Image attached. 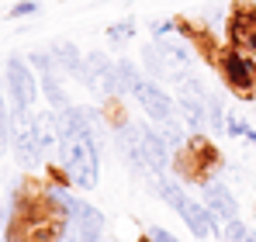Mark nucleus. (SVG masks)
<instances>
[{
  "mask_svg": "<svg viewBox=\"0 0 256 242\" xmlns=\"http://www.w3.org/2000/svg\"><path fill=\"white\" fill-rule=\"evenodd\" d=\"M7 90H10V104L14 108H32L38 97V80L32 73V66L21 56L7 59Z\"/></svg>",
  "mask_w": 256,
  "mask_h": 242,
  "instance_id": "nucleus-5",
  "label": "nucleus"
},
{
  "mask_svg": "<svg viewBox=\"0 0 256 242\" xmlns=\"http://www.w3.org/2000/svg\"><path fill=\"white\" fill-rule=\"evenodd\" d=\"M156 194H160L163 201L170 204V208L176 211V214H180V208L187 204V194H184V187H180L176 180H160V187H156Z\"/></svg>",
  "mask_w": 256,
  "mask_h": 242,
  "instance_id": "nucleus-16",
  "label": "nucleus"
},
{
  "mask_svg": "<svg viewBox=\"0 0 256 242\" xmlns=\"http://www.w3.org/2000/svg\"><path fill=\"white\" fill-rule=\"evenodd\" d=\"M80 83L94 97H118V62L108 59V52H90L84 56Z\"/></svg>",
  "mask_w": 256,
  "mask_h": 242,
  "instance_id": "nucleus-3",
  "label": "nucleus"
},
{
  "mask_svg": "<svg viewBox=\"0 0 256 242\" xmlns=\"http://www.w3.org/2000/svg\"><path fill=\"white\" fill-rule=\"evenodd\" d=\"M132 35H135V18H125V21H118V24L108 28V42L111 45H125Z\"/></svg>",
  "mask_w": 256,
  "mask_h": 242,
  "instance_id": "nucleus-18",
  "label": "nucleus"
},
{
  "mask_svg": "<svg viewBox=\"0 0 256 242\" xmlns=\"http://www.w3.org/2000/svg\"><path fill=\"white\" fill-rule=\"evenodd\" d=\"M38 10V4L35 0H21V4H14L10 7V18H28V14H35Z\"/></svg>",
  "mask_w": 256,
  "mask_h": 242,
  "instance_id": "nucleus-24",
  "label": "nucleus"
},
{
  "mask_svg": "<svg viewBox=\"0 0 256 242\" xmlns=\"http://www.w3.org/2000/svg\"><path fill=\"white\" fill-rule=\"evenodd\" d=\"M222 76L236 94L250 97L256 86V59H250L246 52H225L222 56Z\"/></svg>",
  "mask_w": 256,
  "mask_h": 242,
  "instance_id": "nucleus-6",
  "label": "nucleus"
},
{
  "mask_svg": "<svg viewBox=\"0 0 256 242\" xmlns=\"http://www.w3.org/2000/svg\"><path fill=\"white\" fill-rule=\"evenodd\" d=\"M149 242H180L173 232H166V228H160V225H152L149 228Z\"/></svg>",
  "mask_w": 256,
  "mask_h": 242,
  "instance_id": "nucleus-25",
  "label": "nucleus"
},
{
  "mask_svg": "<svg viewBox=\"0 0 256 242\" xmlns=\"http://www.w3.org/2000/svg\"><path fill=\"white\" fill-rule=\"evenodd\" d=\"M142 62H146V70H149L152 76H160V52H156V42L142 48Z\"/></svg>",
  "mask_w": 256,
  "mask_h": 242,
  "instance_id": "nucleus-22",
  "label": "nucleus"
},
{
  "mask_svg": "<svg viewBox=\"0 0 256 242\" xmlns=\"http://www.w3.org/2000/svg\"><path fill=\"white\" fill-rule=\"evenodd\" d=\"M204 208L218 214L222 222H232L239 218V201L232 198V190L225 184H204Z\"/></svg>",
  "mask_w": 256,
  "mask_h": 242,
  "instance_id": "nucleus-11",
  "label": "nucleus"
},
{
  "mask_svg": "<svg viewBox=\"0 0 256 242\" xmlns=\"http://www.w3.org/2000/svg\"><path fill=\"white\" fill-rule=\"evenodd\" d=\"M10 146L21 166H35L42 160V138H38V121L28 108H14L10 114Z\"/></svg>",
  "mask_w": 256,
  "mask_h": 242,
  "instance_id": "nucleus-2",
  "label": "nucleus"
},
{
  "mask_svg": "<svg viewBox=\"0 0 256 242\" xmlns=\"http://www.w3.org/2000/svg\"><path fill=\"white\" fill-rule=\"evenodd\" d=\"M225 132H228V135H236V138H246L250 124H246L242 118H236V114H232V118H225Z\"/></svg>",
  "mask_w": 256,
  "mask_h": 242,
  "instance_id": "nucleus-23",
  "label": "nucleus"
},
{
  "mask_svg": "<svg viewBox=\"0 0 256 242\" xmlns=\"http://www.w3.org/2000/svg\"><path fill=\"white\" fill-rule=\"evenodd\" d=\"M170 146H166V138L160 135V128H142V160L146 166L152 170V173H163L166 166H170Z\"/></svg>",
  "mask_w": 256,
  "mask_h": 242,
  "instance_id": "nucleus-9",
  "label": "nucleus"
},
{
  "mask_svg": "<svg viewBox=\"0 0 256 242\" xmlns=\"http://www.w3.org/2000/svg\"><path fill=\"white\" fill-rule=\"evenodd\" d=\"M38 138H42V149H52L56 142H59V118L52 114V111H45V114H38Z\"/></svg>",
  "mask_w": 256,
  "mask_h": 242,
  "instance_id": "nucleus-15",
  "label": "nucleus"
},
{
  "mask_svg": "<svg viewBox=\"0 0 256 242\" xmlns=\"http://www.w3.org/2000/svg\"><path fill=\"white\" fill-rule=\"evenodd\" d=\"M7 146H10V114H7V104L0 97V156H4Z\"/></svg>",
  "mask_w": 256,
  "mask_h": 242,
  "instance_id": "nucleus-21",
  "label": "nucleus"
},
{
  "mask_svg": "<svg viewBox=\"0 0 256 242\" xmlns=\"http://www.w3.org/2000/svg\"><path fill=\"white\" fill-rule=\"evenodd\" d=\"M173 28H176L173 21H156V24H152V38L160 42L163 35H173Z\"/></svg>",
  "mask_w": 256,
  "mask_h": 242,
  "instance_id": "nucleus-26",
  "label": "nucleus"
},
{
  "mask_svg": "<svg viewBox=\"0 0 256 242\" xmlns=\"http://www.w3.org/2000/svg\"><path fill=\"white\" fill-rule=\"evenodd\" d=\"M253 228L246 225V222H239V218H232V222H225V228H222V239L225 242H246Z\"/></svg>",
  "mask_w": 256,
  "mask_h": 242,
  "instance_id": "nucleus-19",
  "label": "nucleus"
},
{
  "mask_svg": "<svg viewBox=\"0 0 256 242\" xmlns=\"http://www.w3.org/2000/svg\"><path fill=\"white\" fill-rule=\"evenodd\" d=\"M156 52H160V80L170 83H184L190 76V66H194V52L190 45L184 42H156Z\"/></svg>",
  "mask_w": 256,
  "mask_h": 242,
  "instance_id": "nucleus-4",
  "label": "nucleus"
},
{
  "mask_svg": "<svg viewBox=\"0 0 256 242\" xmlns=\"http://www.w3.org/2000/svg\"><path fill=\"white\" fill-rule=\"evenodd\" d=\"M135 100L142 104V111L149 114L152 121H166L170 114H176V100H170V94L152 80H138L135 83Z\"/></svg>",
  "mask_w": 256,
  "mask_h": 242,
  "instance_id": "nucleus-7",
  "label": "nucleus"
},
{
  "mask_svg": "<svg viewBox=\"0 0 256 242\" xmlns=\"http://www.w3.org/2000/svg\"><path fill=\"white\" fill-rule=\"evenodd\" d=\"M59 162L76 187H84V190L97 187V180H100V146L94 142V135L59 138Z\"/></svg>",
  "mask_w": 256,
  "mask_h": 242,
  "instance_id": "nucleus-1",
  "label": "nucleus"
},
{
  "mask_svg": "<svg viewBox=\"0 0 256 242\" xmlns=\"http://www.w3.org/2000/svg\"><path fill=\"white\" fill-rule=\"evenodd\" d=\"M246 142H250V146H253V149H256V132H253V128L246 132Z\"/></svg>",
  "mask_w": 256,
  "mask_h": 242,
  "instance_id": "nucleus-27",
  "label": "nucleus"
},
{
  "mask_svg": "<svg viewBox=\"0 0 256 242\" xmlns=\"http://www.w3.org/2000/svg\"><path fill=\"white\" fill-rule=\"evenodd\" d=\"M138 80H142V76H138L135 62H132V59H118V97H122V94H132Z\"/></svg>",
  "mask_w": 256,
  "mask_h": 242,
  "instance_id": "nucleus-17",
  "label": "nucleus"
},
{
  "mask_svg": "<svg viewBox=\"0 0 256 242\" xmlns=\"http://www.w3.org/2000/svg\"><path fill=\"white\" fill-rule=\"evenodd\" d=\"M180 218H184V225L190 228V236H194V239H208V236H218V214H212L204 204L187 201L184 208H180Z\"/></svg>",
  "mask_w": 256,
  "mask_h": 242,
  "instance_id": "nucleus-10",
  "label": "nucleus"
},
{
  "mask_svg": "<svg viewBox=\"0 0 256 242\" xmlns=\"http://www.w3.org/2000/svg\"><path fill=\"white\" fill-rule=\"evenodd\" d=\"M204 108H208V124L218 128V132H225V108H222V100L208 94V100H204Z\"/></svg>",
  "mask_w": 256,
  "mask_h": 242,
  "instance_id": "nucleus-20",
  "label": "nucleus"
},
{
  "mask_svg": "<svg viewBox=\"0 0 256 242\" xmlns=\"http://www.w3.org/2000/svg\"><path fill=\"white\" fill-rule=\"evenodd\" d=\"M48 56H52V62H56L62 73H70V76H76V80H80L84 59H80V48H76L73 42H56V45L48 48Z\"/></svg>",
  "mask_w": 256,
  "mask_h": 242,
  "instance_id": "nucleus-12",
  "label": "nucleus"
},
{
  "mask_svg": "<svg viewBox=\"0 0 256 242\" xmlns=\"http://www.w3.org/2000/svg\"><path fill=\"white\" fill-rule=\"evenodd\" d=\"M42 90L45 97H48V104L56 108V111H62V108H70V97H66V90L59 86V76L48 70V73H42Z\"/></svg>",
  "mask_w": 256,
  "mask_h": 242,
  "instance_id": "nucleus-14",
  "label": "nucleus"
},
{
  "mask_svg": "<svg viewBox=\"0 0 256 242\" xmlns=\"http://www.w3.org/2000/svg\"><path fill=\"white\" fill-rule=\"evenodd\" d=\"M160 135L166 138L170 149H184V142H187V124L176 118V114H170L166 121H160Z\"/></svg>",
  "mask_w": 256,
  "mask_h": 242,
  "instance_id": "nucleus-13",
  "label": "nucleus"
},
{
  "mask_svg": "<svg viewBox=\"0 0 256 242\" xmlns=\"http://www.w3.org/2000/svg\"><path fill=\"white\" fill-rule=\"evenodd\" d=\"M246 242H256V232H250V236H246Z\"/></svg>",
  "mask_w": 256,
  "mask_h": 242,
  "instance_id": "nucleus-28",
  "label": "nucleus"
},
{
  "mask_svg": "<svg viewBox=\"0 0 256 242\" xmlns=\"http://www.w3.org/2000/svg\"><path fill=\"white\" fill-rule=\"evenodd\" d=\"M228 38L236 45V52H246L256 59V7L253 4H239L232 21H228Z\"/></svg>",
  "mask_w": 256,
  "mask_h": 242,
  "instance_id": "nucleus-8",
  "label": "nucleus"
}]
</instances>
